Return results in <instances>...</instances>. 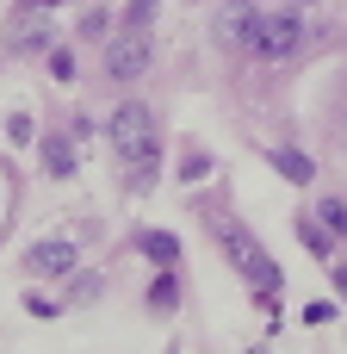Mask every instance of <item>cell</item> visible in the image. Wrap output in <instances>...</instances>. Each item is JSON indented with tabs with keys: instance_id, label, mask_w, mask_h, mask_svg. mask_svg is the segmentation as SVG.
<instances>
[{
	"instance_id": "7a4b0ae2",
	"label": "cell",
	"mask_w": 347,
	"mask_h": 354,
	"mask_svg": "<svg viewBox=\"0 0 347 354\" xmlns=\"http://www.w3.org/2000/svg\"><path fill=\"white\" fill-rule=\"evenodd\" d=\"M224 249H230V261H236V274L248 280V292H255V299H261V292H279L286 268H279V261H273V255H267V249H261L242 224H236V230L224 224Z\"/></svg>"
},
{
	"instance_id": "9a60e30c",
	"label": "cell",
	"mask_w": 347,
	"mask_h": 354,
	"mask_svg": "<svg viewBox=\"0 0 347 354\" xmlns=\"http://www.w3.org/2000/svg\"><path fill=\"white\" fill-rule=\"evenodd\" d=\"M335 317H341V311H335L329 299H310V305H304V324H310V330H323V324H335Z\"/></svg>"
},
{
	"instance_id": "ffe728a7",
	"label": "cell",
	"mask_w": 347,
	"mask_h": 354,
	"mask_svg": "<svg viewBox=\"0 0 347 354\" xmlns=\"http://www.w3.org/2000/svg\"><path fill=\"white\" fill-rule=\"evenodd\" d=\"M25 311H31V317H56V305H50V299H37V292H25Z\"/></svg>"
},
{
	"instance_id": "e0dca14e",
	"label": "cell",
	"mask_w": 347,
	"mask_h": 354,
	"mask_svg": "<svg viewBox=\"0 0 347 354\" xmlns=\"http://www.w3.org/2000/svg\"><path fill=\"white\" fill-rule=\"evenodd\" d=\"M50 75H56V81H75V56H68V50H50Z\"/></svg>"
},
{
	"instance_id": "6da1fadb",
	"label": "cell",
	"mask_w": 347,
	"mask_h": 354,
	"mask_svg": "<svg viewBox=\"0 0 347 354\" xmlns=\"http://www.w3.org/2000/svg\"><path fill=\"white\" fill-rule=\"evenodd\" d=\"M106 137H112L118 162L130 168V187L149 193V187H155V162H161V124H155V112H149L143 100H124V106L106 118Z\"/></svg>"
},
{
	"instance_id": "3957f363",
	"label": "cell",
	"mask_w": 347,
	"mask_h": 354,
	"mask_svg": "<svg viewBox=\"0 0 347 354\" xmlns=\"http://www.w3.org/2000/svg\"><path fill=\"white\" fill-rule=\"evenodd\" d=\"M304 44V6H279V12H261V25H255V56H267V62H286L292 50Z\"/></svg>"
},
{
	"instance_id": "ba28073f",
	"label": "cell",
	"mask_w": 347,
	"mask_h": 354,
	"mask_svg": "<svg viewBox=\"0 0 347 354\" xmlns=\"http://www.w3.org/2000/svg\"><path fill=\"white\" fill-rule=\"evenodd\" d=\"M137 255L155 261V268H180V236H168V230H143V236H137Z\"/></svg>"
},
{
	"instance_id": "9c48e42d",
	"label": "cell",
	"mask_w": 347,
	"mask_h": 354,
	"mask_svg": "<svg viewBox=\"0 0 347 354\" xmlns=\"http://www.w3.org/2000/svg\"><path fill=\"white\" fill-rule=\"evenodd\" d=\"M149 311H155V317H174V311H180V268H161V274H155Z\"/></svg>"
},
{
	"instance_id": "2e32d148",
	"label": "cell",
	"mask_w": 347,
	"mask_h": 354,
	"mask_svg": "<svg viewBox=\"0 0 347 354\" xmlns=\"http://www.w3.org/2000/svg\"><path fill=\"white\" fill-rule=\"evenodd\" d=\"M106 19H112V12H106V6H93V12L81 19V37H106Z\"/></svg>"
},
{
	"instance_id": "8992f818",
	"label": "cell",
	"mask_w": 347,
	"mask_h": 354,
	"mask_svg": "<svg viewBox=\"0 0 347 354\" xmlns=\"http://www.w3.org/2000/svg\"><path fill=\"white\" fill-rule=\"evenodd\" d=\"M255 25H261V6H248V0H224L211 31H217L224 50H248V44H255Z\"/></svg>"
},
{
	"instance_id": "5bb4252c",
	"label": "cell",
	"mask_w": 347,
	"mask_h": 354,
	"mask_svg": "<svg viewBox=\"0 0 347 354\" xmlns=\"http://www.w3.org/2000/svg\"><path fill=\"white\" fill-rule=\"evenodd\" d=\"M155 6H161V0H130V6H124V25H130V31H149Z\"/></svg>"
},
{
	"instance_id": "7402d4cb",
	"label": "cell",
	"mask_w": 347,
	"mask_h": 354,
	"mask_svg": "<svg viewBox=\"0 0 347 354\" xmlns=\"http://www.w3.org/2000/svg\"><path fill=\"white\" fill-rule=\"evenodd\" d=\"M248 354H267V348H248Z\"/></svg>"
},
{
	"instance_id": "603a6c76",
	"label": "cell",
	"mask_w": 347,
	"mask_h": 354,
	"mask_svg": "<svg viewBox=\"0 0 347 354\" xmlns=\"http://www.w3.org/2000/svg\"><path fill=\"white\" fill-rule=\"evenodd\" d=\"M298 6H310V0H298Z\"/></svg>"
},
{
	"instance_id": "5b68a950",
	"label": "cell",
	"mask_w": 347,
	"mask_h": 354,
	"mask_svg": "<svg viewBox=\"0 0 347 354\" xmlns=\"http://www.w3.org/2000/svg\"><path fill=\"white\" fill-rule=\"evenodd\" d=\"M25 268H31V274H43V280H68V274L81 268V249H75L68 236H43V243H31V249H25Z\"/></svg>"
},
{
	"instance_id": "d6986e66",
	"label": "cell",
	"mask_w": 347,
	"mask_h": 354,
	"mask_svg": "<svg viewBox=\"0 0 347 354\" xmlns=\"http://www.w3.org/2000/svg\"><path fill=\"white\" fill-rule=\"evenodd\" d=\"M6 137H12V143H31V118H25V112H19V118H12V124H6Z\"/></svg>"
},
{
	"instance_id": "8fae6325",
	"label": "cell",
	"mask_w": 347,
	"mask_h": 354,
	"mask_svg": "<svg viewBox=\"0 0 347 354\" xmlns=\"http://www.w3.org/2000/svg\"><path fill=\"white\" fill-rule=\"evenodd\" d=\"M298 243H304V249H310L317 261H335V236H329V230L317 224V212H310V218H298Z\"/></svg>"
},
{
	"instance_id": "52a82bcc",
	"label": "cell",
	"mask_w": 347,
	"mask_h": 354,
	"mask_svg": "<svg viewBox=\"0 0 347 354\" xmlns=\"http://www.w3.org/2000/svg\"><path fill=\"white\" fill-rule=\"evenodd\" d=\"M37 156H43V174H56V180H68L81 162H75V137H37Z\"/></svg>"
},
{
	"instance_id": "277c9868",
	"label": "cell",
	"mask_w": 347,
	"mask_h": 354,
	"mask_svg": "<svg viewBox=\"0 0 347 354\" xmlns=\"http://www.w3.org/2000/svg\"><path fill=\"white\" fill-rule=\"evenodd\" d=\"M149 62H155V50H149V31H118L112 44H106V75L112 81H137V75H149Z\"/></svg>"
},
{
	"instance_id": "7c38bea8",
	"label": "cell",
	"mask_w": 347,
	"mask_h": 354,
	"mask_svg": "<svg viewBox=\"0 0 347 354\" xmlns=\"http://www.w3.org/2000/svg\"><path fill=\"white\" fill-rule=\"evenodd\" d=\"M317 224H323L329 236H341V243H347V205H341V199H323V205H317Z\"/></svg>"
},
{
	"instance_id": "4fadbf2b",
	"label": "cell",
	"mask_w": 347,
	"mask_h": 354,
	"mask_svg": "<svg viewBox=\"0 0 347 354\" xmlns=\"http://www.w3.org/2000/svg\"><path fill=\"white\" fill-rule=\"evenodd\" d=\"M205 174H211V156L205 149H186L180 156V180H205Z\"/></svg>"
},
{
	"instance_id": "44dd1931",
	"label": "cell",
	"mask_w": 347,
	"mask_h": 354,
	"mask_svg": "<svg viewBox=\"0 0 347 354\" xmlns=\"http://www.w3.org/2000/svg\"><path fill=\"white\" fill-rule=\"evenodd\" d=\"M31 6H56V0H31Z\"/></svg>"
},
{
	"instance_id": "ac0fdd59",
	"label": "cell",
	"mask_w": 347,
	"mask_h": 354,
	"mask_svg": "<svg viewBox=\"0 0 347 354\" xmlns=\"http://www.w3.org/2000/svg\"><path fill=\"white\" fill-rule=\"evenodd\" d=\"M329 280H335V299L347 305V261H329Z\"/></svg>"
},
{
	"instance_id": "30bf717a",
	"label": "cell",
	"mask_w": 347,
	"mask_h": 354,
	"mask_svg": "<svg viewBox=\"0 0 347 354\" xmlns=\"http://www.w3.org/2000/svg\"><path fill=\"white\" fill-rule=\"evenodd\" d=\"M273 168H279L292 187H310V174H317V162H310L304 149H273Z\"/></svg>"
}]
</instances>
